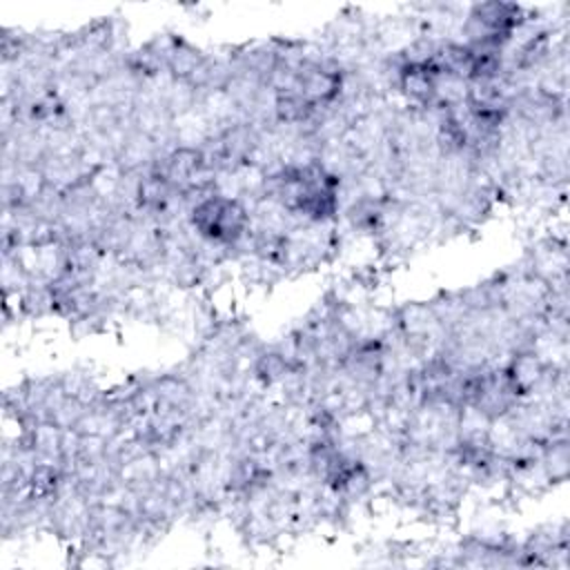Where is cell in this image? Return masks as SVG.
Returning <instances> with one entry per match:
<instances>
[{"mask_svg": "<svg viewBox=\"0 0 570 570\" xmlns=\"http://www.w3.org/2000/svg\"><path fill=\"white\" fill-rule=\"evenodd\" d=\"M187 227L200 240L238 256V247L252 229V209L240 196L209 191L189 207Z\"/></svg>", "mask_w": 570, "mask_h": 570, "instance_id": "1", "label": "cell"}]
</instances>
